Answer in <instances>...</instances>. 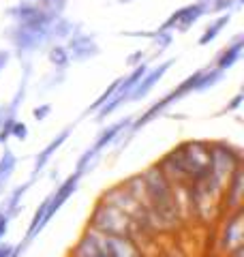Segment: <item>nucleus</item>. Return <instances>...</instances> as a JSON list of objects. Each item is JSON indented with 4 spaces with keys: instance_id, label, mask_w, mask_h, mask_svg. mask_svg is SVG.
Masks as SVG:
<instances>
[{
    "instance_id": "23",
    "label": "nucleus",
    "mask_w": 244,
    "mask_h": 257,
    "mask_svg": "<svg viewBox=\"0 0 244 257\" xmlns=\"http://www.w3.org/2000/svg\"><path fill=\"white\" fill-rule=\"evenodd\" d=\"M174 43V32H157V37L152 39V58H159V56L169 50Z\"/></svg>"
},
{
    "instance_id": "11",
    "label": "nucleus",
    "mask_w": 244,
    "mask_h": 257,
    "mask_svg": "<svg viewBox=\"0 0 244 257\" xmlns=\"http://www.w3.org/2000/svg\"><path fill=\"white\" fill-rule=\"evenodd\" d=\"M81 176L79 172H73L71 176H67L58 187H56L50 195H47V212H45V223H50L54 216H56V212L60 210V208L69 202V199L73 197V193H75L77 189H79V182H81Z\"/></svg>"
},
{
    "instance_id": "17",
    "label": "nucleus",
    "mask_w": 244,
    "mask_h": 257,
    "mask_svg": "<svg viewBox=\"0 0 244 257\" xmlns=\"http://www.w3.org/2000/svg\"><path fill=\"white\" fill-rule=\"evenodd\" d=\"M35 182H37L35 178H28L24 184H18V187H15V189L9 193V195L3 199V204H0V212L7 214V216H9V219L13 221L15 216L22 212V208H24V206H22V199H24V195H26L28 189H30Z\"/></svg>"
},
{
    "instance_id": "1",
    "label": "nucleus",
    "mask_w": 244,
    "mask_h": 257,
    "mask_svg": "<svg viewBox=\"0 0 244 257\" xmlns=\"http://www.w3.org/2000/svg\"><path fill=\"white\" fill-rule=\"evenodd\" d=\"M142 180L146 187V204L150 212V225L154 234H169L182 225V216L176 204L174 184L161 172L157 163L142 172Z\"/></svg>"
},
{
    "instance_id": "20",
    "label": "nucleus",
    "mask_w": 244,
    "mask_h": 257,
    "mask_svg": "<svg viewBox=\"0 0 244 257\" xmlns=\"http://www.w3.org/2000/svg\"><path fill=\"white\" fill-rule=\"evenodd\" d=\"M223 77H225V71L208 64V67H203V71H201V77H199V84L195 88V92L210 90V88H214L218 82H223Z\"/></svg>"
},
{
    "instance_id": "10",
    "label": "nucleus",
    "mask_w": 244,
    "mask_h": 257,
    "mask_svg": "<svg viewBox=\"0 0 244 257\" xmlns=\"http://www.w3.org/2000/svg\"><path fill=\"white\" fill-rule=\"evenodd\" d=\"M69 257H113V255L109 251L107 242H105V236L86 227L77 238V242L69 251Z\"/></svg>"
},
{
    "instance_id": "13",
    "label": "nucleus",
    "mask_w": 244,
    "mask_h": 257,
    "mask_svg": "<svg viewBox=\"0 0 244 257\" xmlns=\"http://www.w3.org/2000/svg\"><path fill=\"white\" fill-rule=\"evenodd\" d=\"M242 197H244V167L240 165L235 170L229 180H227L225 189H223V197H221V212L229 214L233 210L242 208Z\"/></svg>"
},
{
    "instance_id": "34",
    "label": "nucleus",
    "mask_w": 244,
    "mask_h": 257,
    "mask_svg": "<svg viewBox=\"0 0 244 257\" xmlns=\"http://www.w3.org/2000/svg\"><path fill=\"white\" fill-rule=\"evenodd\" d=\"M195 3H203V5H210L212 0H195Z\"/></svg>"
},
{
    "instance_id": "26",
    "label": "nucleus",
    "mask_w": 244,
    "mask_h": 257,
    "mask_svg": "<svg viewBox=\"0 0 244 257\" xmlns=\"http://www.w3.org/2000/svg\"><path fill=\"white\" fill-rule=\"evenodd\" d=\"M11 138L24 142V140L28 138V124L26 122H20V120H15V124L11 128Z\"/></svg>"
},
{
    "instance_id": "7",
    "label": "nucleus",
    "mask_w": 244,
    "mask_h": 257,
    "mask_svg": "<svg viewBox=\"0 0 244 257\" xmlns=\"http://www.w3.org/2000/svg\"><path fill=\"white\" fill-rule=\"evenodd\" d=\"M203 15H210L208 13V5L203 3H191L186 7H180L178 11H174L169 18L161 24L159 28H154L157 32H189L195 24H197Z\"/></svg>"
},
{
    "instance_id": "25",
    "label": "nucleus",
    "mask_w": 244,
    "mask_h": 257,
    "mask_svg": "<svg viewBox=\"0 0 244 257\" xmlns=\"http://www.w3.org/2000/svg\"><path fill=\"white\" fill-rule=\"evenodd\" d=\"M146 58H148V52H146V50H135L133 54L127 56V67L133 69V67H137V64H142Z\"/></svg>"
},
{
    "instance_id": "30",
    "label": "nucleus",
    "mask_w": 244,
    "mask_h": 257,
    "mask_svg": "<svg viewBox=\"0 0 244 257\" xmlns=\"http://www.w3.org/2000/svg\"><path fill=\"white\" fill-rule=\"evenodd\" d=\"M9 223H11V219L7 214H3L0 216V242L5 240V236H7V231H9Z\"/></svg>"
},
{
    "instance_id": "35",
    "label": "nucleus",
    "mask_w": 244,
    "mask_h": 257,
    "mask_svg": "<svg viewBox=\"0 0 244 257\" xmlns=\"http://www.w3.org/2000/svg\"><path fill=\"white\" fill-rule=\"evenodd\" d=\"M235 3H238V5H240V7H242V5H244V0H235Z\"/></svg>"
},
{
    "instance_id": "4",
    "label": "nucleus",
    "mask_w": 244,
    "mask_h": 257,
    "mask_svg": "<svg viewBox=\"0 0 244 257\" xmlns=\"http://www.w3.org/2000/svg\"><path fill=\"white\" fill-rule=\"evenodd\" d=\"M210 152H212V174L208 176L218 189H225L229 176L242 165V150L229 142H210Z\"/></svg>"
},
{
    "instance_id": "19",
    "label": "nucleus",
    "mask_w": 244,
    "mask_h": 257,
    "mask_svg": "<svg viewBox=\"0 0 244 257\" xmlns=\"http://www.w3.org/2000/svg\"><path fill=\"white\" fill-rule=\"evenodd\" d=\"M47 60L56 71H67L71 67V58L64 43H50L47 45Z\"/></svg>"
},
{
    "instance_id": "27",
    "label": "nucleus",
    "mask_w": 244,
    "mask_h": 257,
    "mask_svg": "<svg viewBox=\"0 0 244 257\" xmlns=\"http://www.w3.org/2000/svg\"><path fill=\"white\" fill-rule=\"evenodd\" d=\"M50 114H52V105H50V103H43V105H37L35 109H32V118H35L37 122L45 120Z\"/></svg>"
},
{
    "instance_id": "31",
    "label": "nucleus",
    "mask_w": 244,
    "mask_h": 257,
    "mask_svg": "<svg viewBox=\"0 0 244 257\" xmlns=\"http://www.w3.org/2000/svg\"><path fill=\"white\" fill-rule=\"evenodd\" d=\"M13 255V246L7 242H0V257H11Z\"/></svg>"
},
{
    "instance_id": "8",
    "label": "nucleus",
    "mask_w": 244,
    "mask_h": 257,
    "mask_svg": "<svg viewBox=\"0 0 244 257\" xmlns=\"http://www.w3.org/2000/svg\"><path fill=\"white\" fill-rule=\"evenodd\" d=\"M64 47H67V52H69L71 62H79V64L92 60L101 54V47H99V43H96V37L84 32V28L73 32L67 41H64Z\"/></svg>"
},
{
    "instance_id": "15",
    "label": "nucleus",
    "mask_w": 244,
    "mask_h": 257,
    "mask_svg": "<svg viewBox=\"0 0 244 257\" xmlns=\"http://www.w3.org/2000/svg\"><path fill=\"white\" fill-rule=\"evenodd\" d=\"M131 122H133V116H125V118L116 120V122L107 124L105 128H101L99 135L94 138V142L90 144V150L94 152V155H99V157H101V152H103L105 148L113 146V142H118V138L127 131L129 126H131Z\"/></svg>"
},
{
    "instance_id": "29",
    "label": "nucleus",
    "mask_w": 244,
    "mask_h": 257,
    "mask_svg": "<svg viewBox=\"0 0 244 257\" xmlns=\"http://www.w3.org/2000/svg\"><path fill=\"white\" fill-rule=\"evenodd\" d=\"M11 50H0V73L9 67V62H11Z\"/></svg>"
},
{
    "instance_id": "3",
    "label": "nucleus",
    "mask_w": 244,
    "mask_h": 257,
    "mask_svg": "<svg viewBox=\"0 0 244 257\" xmlns=\"http://www.w3.org/2000/svg\"><path fill=\"white\" fill-rule=\"evenodd\" d=\"M201 71L203 69H197L195 73H191L189 77H184L180 84H178L174 90H169L167 94H163L159 101H154L152 105L144 111V114L140 116V118H133V122H131V126L127 128L125 133L120 135L122 138V142H120V148H118V152L122 150V148H127V144H129V140L133 138V135H137L142 131L144 126H148L150 122H154L159 116H163L167 111V107L169 105H174V103H178L180 99H184L186 94H193L195 92V88H197V84H199V77H201Z\"/></svg>"
},
{
    "instance_id": "21",
    "label": "nucleus",
    "mask_w": 244,
    "mask_h": 257,
    "mask_svg": "<svg viewBox=\"0 0 244 257\" xmlns=\"http://www.w3.org/2000/svg\"><path fill=\"white\" fill-rule=\"evenodd\" d=\"M15 167H18V157L9 146H5L3 155H0V180H11Z\"/></svg>"
},
{
    "instance_id": "6",
    "label": "nucleus",
    "mask_w": 244,
    "mask_h": 257,
    "mask_svg": "<svg viewBox=\"0 0 244 257\" xmlns=\"http://www.w3.org/2000/svg\"><path fill=\"white\" fill-rule=\"evenodd\" d=\"M3 37L11 43V47H13L11 54H15L20 60L28 58V56L35 54V52L47 50V45H50V39H47V35H43V32L28 30L24 26H18V24L7 26L3 30Z\"/></svg>"
},
{
    "instance_id": "18",
    "label": "nucleus",
    "mask_w": 244,
    "mask_h": 257,
    "mask_svg": "<svg viewBox=\"0 0 244 257\" xmlns=\"http://www.w3.org/2000/svg\"><path fill=\"white\" fill-rule=\"evenodd\" d=\"M229 22H231V13H221L216 20H212V22L208 24L206 30L201 32V37H199L197 45H199V47H206V45H210V43H212L218 35H221L223 28H225Z\"/></svg>"
},
{
    "instance_id": "12",
    "label": "nucleus",
    "mask_w": 244,
    "mask_h": 257,
    "mask_svg": "<svg viewBox=\"0 0 244 257\" xmlns=\"http://www.w3.org/2000/svg\"><path fill=\"white\" fill-rule=\"evenodd\" d=\"M174 64H176V58H169V60L159 62L157 67H148V71L144 73V77L135 84V88L131 90V94H129V103H137V101L146 99V96H148V94L154 90V86H157L161 79L165 77V73L174 67Z\"/></svg>"
},
{
    "instance_id": "22",
    "label": "nucleus",
    "mask_w": 244,
    "mask_h": 257,
    "mask_svg": "<svg viewBox=\"0 0 244 257\" xmlns=\"http://www.w3.org/2000/svg\"><path fill=\"white\" fill-rule=\"evenodd\" d=\"M24 3H32V5L41 7L43 11H47L50 15H54V18H60V15H64L69 0H24Z\"/></svg>"
},
{
    "instance_id": "16",
    "label": "nucleus",
    "mask_w": 244,
    "mask_h": 257,
    "mask_svg": "<svg viewBox=\"0 0 244 257\" xmlns=\"http://www.w3.org/2000/svg\"><path fill=\"white\" fill-rule=\"evenodd\" d=\"M242 52H244V35H242V32H238V35H235L231 41L227 43L223 50L214 56V60L210 62V64L227 73V71H229L231 67H235V64H238V60L242 58Z\"/></svg>"
},
{
    "instance_id": "24",
    "label": "nucleus",
    "mask_w": 244,
    "mask_h": 257,
    "mask_svg": "<svg viewBox=\"0 0 244 257\" xmlns=\"http://www.w3.org/2000/svg\"><path fill=\"white\" fill-rule=\"evenodd\" d=\"M240 9V5L235 3V0H212V3L208 5V13H216V15H221V13H233V11H238Z\"/></svg>"
},
{
    "instance_id": "36",
    "label": "nucleus",
    "mask_w": 244,
    "mask_h": 257,
    "mask_svg": "<svg viewBox=\"0 0 244 257\" xmlns=\"http://www.w3.org/2000/svg\"><path fill=\"white\" fill-rule=\"evenodd\" d=\"M0 216H3V212H0Z\"/></svg>"
},
{
    "instance_id": "33",
    "label": "nucleus",
    "mask_w": 244,
    "mask_h": 257,
    "mask_svg": "<svg viewBox=\"0 0 244 257\" xmlns=\"http://www.w3.org/2000/svg\"><path fill=\"white\" fill-rule=\"evenodd\" d=\"M129 3H133V0H118V5H129Z\"/></svg>"
},
{
    "instance_id": "14",
    "label": "nucleus",
    "mask_w": 244,
    "mask_h": 257,
    "mask_svg": "<svg viewBox=\"0 0 244 257\" xmlns=\"http://www.w3.org/2000/svg\"><path fill=\"white\" fill-rule=\"evenodd\" d=\"M73 128H75V122L73 124H67L62 128V131H58L56 133V138L47 144V146L43 148V150H39V155L35 157V165H32V172H30V178H35L37 180V176L41 174L47 167V163H50L52 161V157L56 155V152H58V148L62 146L64 142H67L69 138H71V133H73Z\"/></svg>"
},
{
    "instance_id": "32",
    "label": "nucleus",
    "mask_w": 244,
    "mask_h": 257,
    "mask_svg": "<svg viewBox=\"0 0 244 257\" xmlns=\"http://www.w3.org/2000/svg\"><path fill=\"white\" fill-rule=\"evenodd\" d=\"M7 182H9V180H0V195H3V193H5V187H7Z\"/></svg>"
},
{
    "instance_id": "2",
    "label": "nucleus",
    "mask_w": 244,
    "mask_h": 257,
    "mask_svg": "<svg viewBox=\"0 0 244 257\" xmlns=\"http://www.w3.org/2000/svg\"><path fill=\"white\" fill-rule=\"evenodd\" d=\"M86 227L99 231L103 236H131L137 240V242L152 240L144 234L140 225H137L125 210L103 202V199H96V204L92 206V212L86 221Z\"/></svg>"
},
{
    "instance_id": "5",
    "label": "nucleus",
    "mask_w": 244,
    "mask_h": 257,
    "mask_svg": "<svg viewBox=\"0 0 244 257\" xmlns=\"http://www.w3.org/2000/svg\"><path fill=\"white\" fill-rule=\"evenodd\" d=\"M5 18L11 20V24H18V26H24L28 30L43 32V35H47V39H50V24L56 20L54 15L43 11L41 7L32 3H24V0L9 7V9H5Z\"/></svg>"
},
{
    "instance_id": "28",
    "label": "nucleus",
    "mask_w": 244,
    "mask_h": 257,
    "mask_svg": "<svg viewBox=\"0 0 244 257\" xmlns=\"http://www.w3.org/2000/svg\"><path fill=\"white\" fill-rule=\"evenodd\" d=\"M242 101H244V94H242V92H240V94H235V96H233V101H231V103H227V107H225V109H223L218 116L227 114V111H235V109H238V107L242 105Z\"/></svg>"
},
{
    "instance_id": "9",
    "label": "nucleus",
    "mask_w": 244,
    "mask_h": 257,
    "mask_svg": "<svg viewBox=\"0 0 244 257\" xmlns=\"http://www.w3.org/2000/svg\"><path fill=\"white\" fill-rule=\"evenodd\" d=\"M242 208L240 210H233L229 212L223 219V227L218 231V242H216V248L221 255H227L231 251L233 246L238 244H244V221H242Z\"/></svg>"
}]
</instances>
